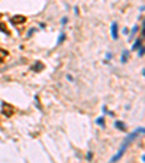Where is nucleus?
<instances>
[{
	"label": "nucleus",
	"instance_id": "nucleus-3",
	"mask_svg": "<svg viewBox=\"0 0 145 163\" xmlns=\"http://www.w3.org/2000/svg\"><path fill=\"white\" fill-rule=\"evenodd\" d=\"M10 22L13 23V25H22V23L26 22V17L22 16V15H16V16H13L10 19Z\"/></svg>",
	"mask_w": 145,
	"mask_h": 163
},
{
	"label": "nucleus",
	"instance_id": "nucleus-7",
	"mask_svg": "<svg viewBox=\"0 0 145 163\" xmlns=\"http://www.w3.org/2000/svg\"><path fill=\"white\" fill-rule=\"evenodd\" d=\"M128 58H129V52H128V51H123V54H122V62H123V64L126 62V59H128Z\"/></svg>",
	"mask_w": 145,
	"mask_h": 163
},
{
	"label": "nucleus",
	"instance_id": "nucleus-6",
	"mask_svg": "<svg viewBox=\"0 0 145 163\" xmlns=\"http://www.w3.org/2000/svg\"><path fill=\"white\" fill-rule=\"evenodd\" d=\"M5 58H7V51H5V49H0V61H3Z\"/></svg>",
	"mask_w": 145,
	"mask_h": 163
},
{
	"label": "nucleus",
	"instance_id": "nucleus-4",
	"mask_svg": "<svg viewBox=\"0 0 145 163\" xmlns=\"http://www.w3.org/2000/svg\"><path fill=\"white\" fill-rule=\"evenodd\" d=\"M112 38L113 39H117V23L116 22H113L112 23Z\"/></svg>",
	"mask_w": 145,
	"mask_h": 163
},
{
	"label": "nucleus",
	"instance_id": "nucleus-5",
	"mask_svg": "<svg viewBox=\"0 0 145 163\" xmlns=\"http://www.w3.org/2000/svg\"><path fill=\"white\" fill-rule=\"evenodd\" d=\"M115 126H116L119 130H122V131L126 130V127H125V123H122V121H116V123H115Z\"/></svg>",
	"mask_w": 145,
	"mask_h": 163
},
{
	"label": "nucleus",
	"instance_id": "nucleus-2",
	"mask_svg": "<svg viewBox=\"0 0 145 163\" xmlns=\"http://www.w3.org/2000/svg\"><path fill=\"white\" fill-rule=\"evenodd\" d=\"M2 113H3V115H6V117H12L13 113H15V110H13V107H12L10 104L3 103L2 104Z\"/></svg>",
	"mask_w": 145,
	"mask_h": 163
},
{
	"label": "nucleus",
	"instance_id": "nucleus-10",
	"mask_svg": "<svg viewBox=\"0 0 145 163\" xmlns=\"http://www.w3.org/2000/svg\"><path fill=\"white\" fill-rule=\"evenodd\" d=\"M97 124H102V126H103V124H105V120H103V119H97Z\"/></svg>",
	"mask_w": 145,
	"mask_h": 163
},
{
	"label": "nucleus",
	"instance_id": "nucleus-1",
	"mask_svg": "<svg viewBox=\"0 0 145 163\" xmlns=\"http://www.w3.org/2000/svg\"><path fill=\"white\" fill-rule=\"evenodd\" d=\"M144 131H145L144 127H138L136 130L132 131V133H131V134L126 137V140L122 143V146H121V149H119V152H117L116 154H115V156L110 159V162H109V163H116L117 160H121V159H122V156L125 154V152H126V147H128L129 144H131V143H132V141L136 139V137L139 136V134H142Z\"/></svg>",
	"mask_w": 145,
	"mask_h": 163
},
{
	"label": "nucleus",
	"instance_id": "nucleus-11",
	"mask_svg": "<svg viewBox=\"0 0 145 163\" xmlns=\"http://www.w3.org/2000/svg\"><path fill=\"white\" fill-rule=\"evenodd\" d=\"M61 22H62V25H65V23H67V17H62Z\"/></svg>",
	"mask_w": 145,
	"mask_h": 163
},
{
	"label": "nucleus",
	"instance_id": "nucleus-8",
	"mask_svg": "<svg viewBox=\"0 0 145 163\" xmlns=\"http://www.w3.org/2000/svg\"><path fill=\"white\" fill-rule=\"evenodd\" d=\"M139 46H142V41H141V39H138V41H136V42H135V44H134V46H132V49H135V51H136V49L139 48Z\"/></svg>",
	"mask_w": 145,
	"mask_h": 163
},
{
	"label": "nucleus",
	"instance_id": "nucleus-9",
	"mask_svg": "<svg viewBox=\"0 0 145 163\" xmlns=\"http://www.w3.org/2000/svg\"><path fill=\"white\" fill-rule=\"evenodd\" d=\"M136 51H138V55H139V56H144V46H139Z\"/></svg>",
	"mask_w": 145,
	"mask_h": 163
}]
</instances>
